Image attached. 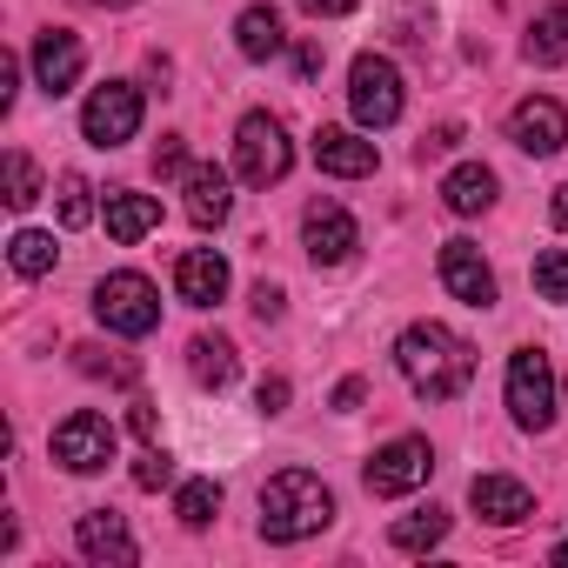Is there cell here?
I'll return each instance as SVG.
<instances>
[{
	"label": "cell",
	"mask_w": 568,
	"mask_h": 568,
	"mask_svg": "<svg viewBox=\"0 0 568 568\" xmlns=\"http://www.w3.org/2000/svg\"><path fill=\"white\" fill-rule=\"evenodd\" d=\"M395 368L408 375V388L422 402H455L475 382V348L455 328H442V322H415L395 342Z\"/></svg>",
	"instance_id": "6da1fadb"
},
{
	"label": "cell",
	"mask_w": 568,
	"mask_h": 568,
	"mask_svg": "<svg viewBox=\"0 0 568 568\" xmlns=\"http://www.w3.org/2000/svg\"><path fill=\"white\" fill-rule=\"evenodd\" d=\"M335 521V495L322 475L308 468H281L267 488H261V535L267 541H308Z\"/></svg>",
	"instance_id": "7a4b0ae2"
},
{
	"label": "cell",
	"mask_w": 568,
	"mask_h": 568,
	"mask_svg": "<svg viewBox=\"0 0 568 568\" xmlns=\"http://www.w3.org/2000/svg\"><path fill=\"white\" fill-rule=\"evenodd\" d=\"M94 315H101L108 335H154L161 328V295H154L148 274L121 267V274H108L94 288Z\"/></svg>",
	"instance_id": "3957f363"
},
{
	"label": "cell",
	"mask_w": 568,
	"mask_h": 568,
	"mask_svg": "<svg viewBox=\"0 0 568 568\" xmlns=\"http://www.w3.org/2000/svg\"><path fill=\"white\" fill-rule=\"evenodd\" d=\"M234 168L247 187H274L281 174L295 168V148H288V128H281L274 114H247L234 128Z\"/></svg>",
	"instance_id": "277c9868"
},
{
	"label": "cell",
	"mask_w": 568,
	"mask_h": 568,
	"mask_svg": "<svg viewBox=\"0 0 568 568\" xmlns=\"http://www.w3.org/2000/svg\"><path fill=\"white\" fill-rule=\"evenodd\" d=\"M508 415L521 428H535V435L555 422V368H548L541 348H515L508 355Z\"/></svg>",
	"instance_id": "5b68a950"
},
{
	"label": "cell",
	"mask_w": 568,
	"mask_h": 568,
	"mask_svg": "<svg viewBox=\"0 0 568 568\" xmlns=\"http://www.w3.org/2000/svg\"><path fill=\"white\" fill-rule=\"evenodd\" d=\"M348 108L362 128H395L402 121V74L388 54H362L348 74Z\"/></svg>",
	"instance_id": "8992f818"
},
{
	"label": "cell",
	"mask_w": 568,
	"mask_h": 568,
	"mask_svg": "<svg viewBox=\"0 0 568 568\" xmlns=\"http://www.w3.org/2000/svg\"><path fill=\"white\" fill-rule=\"evenodd\" d=\"M114 422L108 415H94V408H74L61 428H54V462L61 468H74V475H101L108 462H114Z\"/></svg>",
	"instance_id": "52a82bcc"
},
{
	"label": "cell",
	"mask_w": 568,
	"mask_h": 568,
	"mask_svg": "<svg viewBox=\"0 0 568 568\" xmlns=\"http://www.w3.org/2000/svg\"><path fill=\"white\" fill-rule=\"evenodd\" d=\"M435 475V448L422 442V435H402V442H388V448H375V462L362 468V481H368V495H408V488H422Z\"/></svg>",
	"instance_id": "ba28073f"
},
{
	"label": "cell",
	"mask_w": 568,
	"mask_h": 568,
	"mask_svg": "<svg viewBox=\"0 0 568 568\" xmlns=\"http://www.w3.org/2000/svg\"><path fill=\"white\" fill-rule=\"evenodd\" d=\"M134 128H141V88L108 81V88L88 94V108H81V134H88L94 148H121V141H134Z\"/></svg>",
	"instance_id": "9c48e42d"
},
{
	"label": "cell",
	"mask_w": 568,
	"mask_h": 568,
	"mask_svg": "<svg viewBox=\"0 0 568 568\" xmlns=\"http://www.w3.org/2000/svg\"><path fill=\"white\" fill-rule=\"evenodd\" d=\"M302 234H308V254H315V267H342V261L362 247V227H355V214H348L342 201H308V214H302Z\"/></svg>",
	"instance_id": "30bf717a"
},
{
	"label": "cell",
	"mask_w": 568,
	"mask_h": 568,
	"mask_svg": "<svg viewBox=\"0 0 568 568\" xmlns=\"http://www.w3.org/2000/svg\"><path fill=\"white\" fill-rule=\"evenodd\" d=\"M508 141H515L521 154H555V148L568 141V108L548 101V94L515 101V114H508Z\"/></svg>",
	"instance_id": "8fae6325"
},
{
	"label": "cell",
	"mask_w": 568,
	"mask_h": 568,
	"mask_svg": "<svg viewBox=\"0 0 568 568\" xmlns=\"http://www.w3.org/2000/svg\"><path fill=\"white\" fill-rule=\"evenodd\" d=\"M442 281H448V295L468 302V308H495V267L481 261L475 241H448L442 247Z\"/></svg>",
	"instance_id": "7c38bea8"
},
{
	"label": "cell",
	"mask_w": 568,
	"mask_h": 568,
	"mask_svg": "<svg viewBox=\"0 0 568 568\" xmlns=\"http://www.w3.org/2000/svg\"><path fill=\"white\" fill-rule=\"evenodd\" d=\"M81 34H68V28H48L41 41H34V81H41V94H68L74 81H81Z\"/></svg>",
	"instance_id": "4fadbf2b"
},
{
	"label": "cell",
	"mask_w": 568,
	"mask_h": 568,
	"mask_svg": "<svg viewBox=\"0 0 568 568\" xmlns=\"http://www.w3.org/2000/svg\"><path fill=\"white\" fill-rule=\"evenodd\" d=\"M174 295H181L187 308H214V302L227 295V261H221L214 247L181 254V261H174Z\"/></svg>",
	"instance_id": "5bb4252c"
},
{
	"label": "cell",
	"mask_w": 568,
	"mask_h": 568,
	"mask_svg": "<svg viewBox=\"0 0 568 568\" xmlns=\"http://www.w3.org/2000/svg\"><path fill=\"white\" fill-rule=\"evenodd\" d=\"M315 168L342 174V181H362V174H375V141H362L348 128H322L315 134Z\"/></svg>",
	"instance_id": "9a60e30c"
},
{
	"label": "cell",
	"mask_w": 568,
	"mask_h": 568,
	"mask_svg": "<svg viewBox=\"0 0 568 568\" xmlns=\"http://www.w3.org/2000/svg\"><path fill=\"white\" fill-rule=\"evenodd\" d=\"M468 501H475L488 521H501V528H515V521L535 515V495H528L515 475H475V481H468Z\"/></svg>",
	"instance_id": "2e32d148"
},
{
	"label": "cell",
	"mask_w": 568,
	"mask_h": 568,
	"mask_svg": "<svg viewBox=\"0 0 568 568\" xmlns=\"http://www.w3.org/2000/svg\"><path fill=\"white\" fill-rule=\"evenodd\" d=\"M74 541H81L88 561H134V555H141L134 535H128V521H121L114 508H88L81 528H74Z\"/></svg>",
	"instance_id": "e0dca14e"
},
{
	"label": "cell",
	"mask_w": 568,
	"mask_h": 568,
	"mask_svg": "<svg viewBox=\"0 0 568 568\" xmlns=\"http://www.w3.org/2000/svg\"><path fill=\"white\" fill-rule=\"evenodd\" d=\"M234 214V194H227V174L221 168H187V221L194 227H221Z\"/></svg>",
	"instance_id": "ac0fdd59"
},
{
	"label": "cell",
	"mask_w": 568,
	"mask_h": 568,
	"mask_svg": "<svg viewBox=\"0 0 568 568\" xmlns=\"http://www.w3.org/2000/svg\"><path fill=\"white\" fill-rule=\"evenodd\" d=\"M161 227V201L154 194H134V187H121V194H108V234L121 241V247H134V241H148Z\"/></svg>",
	"instance_id": "d6986e66"
},
{
	"label": "cell",
	"mask_w": 568,
	"mask_h": 568,
	"mask_svg": "<svg viewBox=\"0 0 568 568\" xmlns=\"http://www.w3.org/2000/svg\"><path fill=\"white\" fill-rule=\"evenodd\" d=\"M234 48H241L247 61H274L281 48H288V34H281V14H274V8H247V14L234 21Z\"/></svg>",
	"instance_id": "ffe728a7"
},
{
	"label": "cell",
	"mask_w": 568,
	"mask_h": 568,
	"mask_svg": "<svg viewBox=\"0 0 568 568\" xmlns=\"http://www.w3.org/2000/svg\"><path fill=\"white\" fill-rule=\"evenodd\" d=\"M442 201H448V214H481V207H495V174L481 161H468L442 181Z\"/></svg>",
	"instance_id": "44dd1931"
},
{
	"label": "cell",
	"mask_w": 568,
	"mask_h": 568,
	"mask_svg": "<svg viewBox=\"0 0 568 568\" xmlns=\"http://www.w3.org/2000/svg\"><path fill=\"white\" fill-rule=\"evenodd\" d=\"M521 54H528L535 68H561V61H568V8H548V14H535V28H528Z\"/></svg>",
	"instance_id": "7402d4cb"
},
{
	"label": "cell",
	"mask_w": 568,
	"mask_h": 568,
	"mask_svg": "<svg viewBox=\"0 0 568 568\" xmlns=\"http://www.w3.org/2000/svg\"><path fill=\"white\" fill-rule=\"evenodd\" d=\"M187 362H194V382H201V388H227L234 368H241V362H234V342H221V335H194V342H187Z\"/></svg>",
	"instance_id": "603a6c76"
},
{
	"label": "cell",
	"mask_w": 568,
	"mask_h": 568,
	"mask_svg": "<svg viewBox=\"0 0 568 568\" xmlns=\"http://www.w3.org/2000/svg\"><path fill=\"white\" fill-rule=\"evenodd\" d=\"M442 535H448V515H442V508H415V515H402V521L388 528V541H395L402 555H428Z\"/></svg>",
	"instance_id": "cb8c5ba5"
},
{
	"label": "cell",
	"mask_w": 568,
	"mask_h": 568,
	"mask_svg": "<svg viewBox=\"0 0 568 568\" xmlns=\"http://www.w3.org/2000/svg\"><path fill=\"white\" fill-rule=\"evenodd\" d=\"M54 234H41V227H21L14 241H8V261H14V274H28V281H41L48 267H54Z\"/></svg>",
	"instance_id": "d4e9b609"
},
{
	"label": "cell",
	"mask_w": 568,
	"mask_h": 568,
	"mask_svg": "<svg viewBox=\"0 0 568 568\" xmlns=\"http://www.w3.org/2000/svg\"><path fill=\"white\" fill-rule=\"evenodd\" d=\"M535 295L555 302V308L568 302V247H541L535 254Z\"/></svg>",
	"instance_id": "484cf974"
},
{
	"label": "cell",
	"mask_w": 568,
	"mask_h": 568,
	"mask_svg": "<svg viewBox=\"0 0 568 568\" xmlns=\"http://www.w3.org/2000/svg\"><path fill=\"white\" fill-rule=\"evenodd\" d=\"M174 515H181L187 528H207V521L221 515V488H214V481H187V488L174 495Z\"/></svg>",
	"instance_id": "4316f807"
},
{
	"label": "cell",
	"mask_w": 568,
	"mask_h": 568,
	"mask_svg": "<svg viewBox=\"0 0 568 568\" xmlns=\"http://www.w3.org/2000/svg\"><path fill=\"white\" fill-rule=\"evenodd\" d=\"M41 201V168L28 154H8V207H34Z\"/></svg>",
	"instance_id": "83f0119b"
},
{
	"label": "cell",
	"mask_w": 568,
	"mask_h": 568,
	"mask_svg": "<svg viewBox=\"0 0 568 568\" xmlns=\"http://www.w3.org/2000/svg\"><path fill=\"white\" fill-rule=\"evenodd\" d=\"M94 221V187L81 174H61V227H88Z\"/></svg>",
	"instance_id": "f1b7e54d"
},
{
	"label": "cell",
	"mask_w": 568,
	"mask_h": 568,
	"mask_svg": "<svg viewBox=\"0 0 568 568\" xmlns=\"http://www.w3.org/2000/svg\"><path fill=\"white\" fill-rule=\"evenodd\" d=\"M74 355H81V375H94V382H121V388H128V382L141 375L128 355H108V348H74Z\"/></svg>",
	"instance_id": "f546056e"
},
{
	"label": "cell",
	"mask_w": 568,
	"mask_h": 568,
	"mask_svg": "<svg viewBox=\"0 0 568 568\" xmlns=\"http://www.w3.org/2000/svg\"><path fill=\"white\" fill-rule=\"evenodd\" d=\"M168 481H174V462H168L161 448H148V455L134 462V488H148V495H154V488H168Z\"/></svg>",
	"instance_id": "4dcf8cb0"
},
{
	"label": "cell",
	"mask_w": 568,
	"mask_h": 568,
	"mask_svg": "<svg viewBox=\"0 0 568 568\" xmlns=\"http://www.w3.org/2000/svg\"><path fill=\"white\" fill-rule=\"evenodd\" d=\"M154 174H187V148H181L174 134H168V141L154 148Z\"/></svg>",
	"instance_id": "1f68e13d"
},
{
	"label": "cell",
	"mask_w": 568,
	"mask_h": 568,
	"mask_svg": "<svg viewBox=\"0 0 568 568\" xmlns=\"http://www.w3.org/2000/svg\"><path fill=\"white\" fill-rule=\"evenodd\" d=\"M254 402H261V408H267V415H281V408H288V382H281V375H267V382H261V395H254Z\"/></svg>",
	"instance_id": "d6a6232c"
},
{
	"label": "cell",
	"mask_w": 568,
	"mask_h": 568,
	"mask_svg": "<svg viewBox=\"0 0 568 568\" xmlns=\"http://www.w3.org/2000/svg\"><path fill=\"white\" fill-rule=\"evenodd\" d=\"M302 8H308L315 21H342V14H355V0H302Z\"/></svg>",
	"instance_id": "836d02e7"
},
{
	"label": "cell",
	"mask_w": 568,
	"mask_h": 568,
	"mask_svg": "<svg viewBox=\"0 0 568 568\" xmlns=\"http://www.w3.org/2000/svg\"><path fill=\"white\" fill-rule=\"evenodd\" d=\"M254 315L261 322H281V288H267V281H261V288H254Z\"/></svg>",
	"instance_id": "e575fe53"
},
{
	"label": "cell",
	"mask_w": 568,
	"mask_h": 568,
	"mask_svg": "<svg viewBox=\"0 0 568 568\" xmlns=\"http://www.w3.org/2000/svg\"><path fill=\"white\" fill-rule=\"evenodd\" d=\"M128 422H134V435H154V428H161V415H154V402H134V415H128Z\"/></svg>",
	"instance_id": "d590c367"
},
{
	"label": "cell",
	"mask_w": 568,
	"mask_h": 568,
	"mask_svg": "<svg viewBox=\"0 0 568 568\" xmlns=\"http://www.w3.org/2000/svg\"><path fill=\"white\" fill-rule=\"evenodd\" d=\"M335 408L355 415V408H362V382H342V388H335Z\"/></svg>",
	"instance_id": "8d00e7d4"
},
{
	"label": "cell",
	"mask_w": 568,
	"mask_h": 568,
	"mask_svg": "<svg viewBox=\"0 0 568 568\" xmlns=\"http://www.w3.org/2000/svg\"><path fill=\"white\" fill-rule=\"evenodd\" d=\"M295 68H302V81H315V74H322V48H302Z\"/></svg>",
	"instance_id": "74e56055"
},
{
	"label": "cell",
	"mask_w": 568,
	"mask_h": 568,
	"mask_svg": "<svg viewBox=\"0 0 568 568\" xmlns=\"http://www.w3.org/2000/svg\"><path fill=\"white\" fill-rule=\"evenodd\" d=\"M548 214H555V227H568V187H555V201H548Z\"/></svg>",
	"instance_id": "f35d334b"
},
{
	"label": "cell",
	"mask_w": 568,
	"mask_h": 568,
	"mask_svg": "<svg viewBox=\"0 0 568 568\" xmlns=\"http://www.w3.org/2000/svg\"><path fill=\"white\" fill-rule=\"evenodd\" d=\"M555 561H568V535H561V541H555Z\"/></svg>",
	"instance_id": "ab89813d"
},
{
	"label": "cell",
	"mask_w": 568,
	"mask_h": 568,
	"mask_svg": "<svg viewBox=\"0 0 568 568\" xmlns=\"http://www.w3.org/2000/svg\"><path fill=\"white\" fill-rule=\"evenodd\" d=\"M94 8H134V0H94Z\"/></svg>",
	"instance_id": "60d3db41"
}]
</instances>
